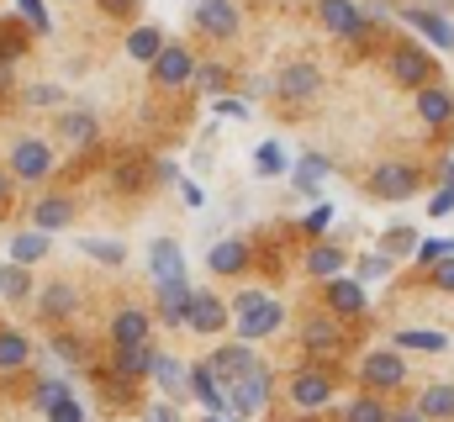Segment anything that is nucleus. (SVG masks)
Instances as JSON below:
<instances>
[{
	"instance_id": "nucleus-20",
	"label": "nucleus",
	"mask_w": 454,
	"mask_h": 422,
	"mask_svg": "<svg viewBox=\"0 0 454 422\" xmlns=\"http://www.w3.org/2000/svg\"><path fill=\"white\" fill-rule=\"evenodd\" d=\"M191 291H196L191 280H159V285H153V296H159V301H153V312H159V322H164V327H185Z\"/></svg>"
},
{
	"instance_id": "nucleus-36",
	"label": "nucleus",
	"mask_w": 454,
	"mask_h": 422,
	"mask_svg": "<svg viewBox=\"0 0 454 422\" xmlns=\"http://www.w3.org/2000/svg\"><path fill=\"white\" fill-rule=\"evenodd\" d=\"M286 169H291V159H286V148H280L275 137H264V143L254 148V175H259V180H280Z\"/></svg>"
},
{
	"instance_id": "nucleus-25",
	"label": "nucleus",
	"mask_w": 454,
	"mask_h": 422,
	"mask_svg": "<svg viewBox=\"0 0 454 422\" xmlns=\"http://www.w3.org/2000/svg\"><path fill=\"white\" fill-rule=\"evenodd\" d=\"M37 312L48 316V322H69V316L80 312V291L69 280H53V285L37 291Z\"/></svg>"
},
{
	"instance_id": "nucleus-57",
	"label": "nucleus",
	"mask_w": 454,
	"mask_h": 422,
	"mask_svg": "<svg viewBox=\"0 0 454 422\" xmlns=\"http://www.w3.org/2000/svg\"><path fill=\"white\" fill-rule=\"evenodd\" d=\"M148 422H180V407H175V402H159V407L148 412Z\"/></svg>"
},
{
	"instance_id": "nucleus-33",
	"label": "nucleus",
	"mask_w": 454,
	"mask_h": 422,
	"mask_svg": "<svg viewBox=\"0 0 454 422\" xmlns=\"http://www.w3.org/2000/svg\"><path fill=\"white\" fill-rule=\"evenodd\" d=\"M191 85H196V90H207V96H227V90H232V69H227L223 59H196Z\"/></svg>"
},
{
	"instance_id": "nucleus-47",
	"label": "nucleus",
	"mask_w": 454,
	"mask_h": 422,
	"mask_svg": "<svg viewBox=\"0 0 454 422\" xmlns=\"http://www.w3.org/2000/svg\"><path fill=\"white\" fill-rule=\"evenodd\" d=\"M21 53H27V32H21L16 21H5V27H0V59H5V64H16Z\"/></svg>"
},
{
	"instance_id": "nucleus-38",
	"label": "nucleus",
	"mask_w": 454,
	"mask_h": 422,
	"mask_svg": "<svg viewBox=\"0 0 454 422\" xmlns=\"http://www.w3.org/2000/svg\"><path fill=\"white\" fill-rule=\"evenodd\" d=\"M32 359V343H27V332H16V327H0V370H21Z\"/></svg>"
},
{
	"instance_id": "nucleus-15",
	"label": "nucleus",
	"mask_w": 454,
	"mask_h": 422,
	"mask_svg": "<svg viewBox=\"0 0 454 422\" xmlns=\"http://www.w3.org/2000/svg\"><path fill=\"white\" fill-rule=\"evenodd\" d=\"M396 16H402V21H407L423 43H434V48H444V53L454 48V21L439 11V5H402Z\"/></svg>"
},
{
	"instance_id": "nucleus-23",
	"label": "nucleus",
	"mask_w": 454,
	"mask_h": 422,
	"mask_svg": "<svg viewBox=\"0 0 454 422\" xmlns=\"http://www.w3.org/2000/svg\"><path fill=\"white\" fill-rule=\"evenodd\" d=\"M153 338L148 343H127V348H112V375L116 380H148V370H153Z\"/></svg>"
},
{
	"instance_id": "nucleus-4",
	"label": "nucleus",
	"mask_w": 454,
	"mask_h": 422,
	"mask_svg": "<svg viewBox=\"0 0 454 422\" xmlns=\"http://www.w3.org/2000/svg\"><path fill=\"white\" fill-rule=\"evenodd\" d=\"M407 380H412V364H407L402 348H370V354L359 359V386L375 391V396H391V391H402Z\"/></svg>"
},
{
	"instance_id": "nucleus-53",
	"label": "nucleus",
	"mask_w": 454,
	"mask_h": 422,
	"mask_svg": "<svg viewBox=\"0 0 454 422\" xmlns=\"http://www.w3.org/2000/svg\"><path fill=\"white\" fill-rule=\"evenodd\" d=\"M428 216H454V185H444V191L428 201Z\"/></svg>"
},
{
	"instance_id": "nucleus-37",
	"label": "nucleus",
	"mask_w": 454,
	"mask_h": 422,
	"mask_svg": "<svg viewBox=\"0 0 454 422\" xmlns=\"http://www.w3.org/2000/svg\"><path fill=\"white\" fill-rule=\"evenodd\" d=\"M375 248H380V254H391V259H412V248H418V227L391 222V227L375 238Z\"/></svg>"
},
{
	"instance_id": "nucleus-22",
	"label": "nucleus",
	"mask_w": 454,
	"mask_h": 422,
	"mask_svg": "<svg viewBox=\"0 0 454 422\" xmlns=\"http://www.w3.org/2000/svg\"><path fill=\"white\" fill-rule=\"evenodd\" d=\"M301 270L312 275V280H333V275H343L348 270V254H343L339 243H328V238H317L307 254H301Z\"/></svg>"
},
{
	"instance_id": "nucleus-26",
	"label": "nucleus",
	"mask_w": 454,
	"mask_h": 422,
	"mask_svg": "<svg viewBox=\"0 0 454 422\" xmlns=\"http://www.w3.org/2000/svg\"><path fill=\"white\" fill-rule=\"evenodd\" d=\"M148 275H153V285H159V280H185V254H180L175 238H159V243L148 248Z\"/></svg>"
},
{
	"instance_id": "nucleus-30",
	"label": "nucleus",
	"mask_w": 454,
	"mask_h": 422,
	"mask_svg": "<svg viewBox=\"0 0 454 422\" xmlns=\"http://www.w3.org/2000/svg\"><path fill=\"white\" fill-rule=\"evenodd\" d=\"M291 169H296V175H291V185H296L301 196H317V185L333 175V159H328V153H301Z\"/></svg>"
},
{
	"instance_id": "nucleus-19",
	"label": "nucleus",
	"mask_w": 454,
	"mask_h": 422,
	"mask_svg": "<svg viewBox=\"0 0 454 422\" xmlns=\"http://www.w3.org/2000/svg\"><path fill=\"white\" fill-rule=\"evenodd\" d=\"M207 364H212L217 386L227 391V386H232V380H238L248 364H259V359H254V343H243V338H238V343H223V348H212V354H207Z\"/></svg>"
},
{
	"instance_id": "nucleus-39",
	"label": "nucleus",
	"mask_w": 454,
	"mask_h": 422,
	"mask_svg": "<svg viewBox=\"0 0 454 422\" xmlns=\"http://www.w3.org/2000/svg\"><path fill=\"white\" fill-rule=\"evenodd\" d=\"M80 254H85V259H96V264H106V270L127 264V248H121L116 238H80Z\"/></svg>"
},
{
	"instance_id": "nucleus-17",
	"label": "nucleus",
	"mask_w": 454,
	"mask_h": 422,
	"mask_svg": "<svg viewBox=\"0 0 454 422\" xmlns=\"http://www.w3.org/2000/svg\"><path fill=\"white\" fill-rule=\"evenodd\" d=\"M248 264H254V248H248L243 238H217V243H212V254H207V270H212V275H223V280L248 275Z\"/></svg>"
},
{
	"instance_id": "nucleus-54",
	"label": "nucleus",
	"mask_w": 454,
	"mask_h": 422,
	"mask_svg": "<svg viewBox=\"0 0 454 422\" xmlns=\"http://www.w3.org/2000/svg\"><path fill=\"white\" fill-rule=\"evenodd\" d=\"M116 185H121V191H143V175H137V164H116Z\"/></svg>"
},
{
	"instance_id": "nucleus-63",
	"label": "nucleus",
	"mask_w": 454,
	"mask_h": 422,
	"mask_svg": "<svg viewBox=\"0 0 454 422\" xmlns=\"http://www.w3.org/2000/svg\"><path fill=\"white\" fill-rule=\"evenodd\" d=\"M207 422H227V418H212V412H207Z\"/></svg>"
},
{
	"instance_id": "nucleus-59",
	"label": "nucleus",
	"mask_w": 454,
	"mask_h": 422,
	"mask_svg": "<svg viewBox=\"0 0 454 422\" xmlns=\"http://www.w3.org/2000/svg\"><path fill=\"white\" fill-rule=\"evenodd\" d=\"M391 422H428L418 407H402V412H391Z\"/></svg>"
},
{
	"instance_id": "nucleus-9",
	"label": "nucleus",
	"mask_w": 454,
	"mask_h": 422,
	"mask_svg": "<svg viewBox=\"0 0 454 422\" xmlns=\"http://www.w3.org/2000/svg\"><path fill=\"white\" fill-rule=\"evenodd\" d=\"M5 169H11V180H21V185H43V180L53 175V148H48L43 137H16Z\"/></svg>"
},
{
	"instance_id": "nucleus-24",
	"label": "nucleus",
	"mask_w": 454,
	"mask_h": 422,
	"mask_svg": "<svg viewBox=\"0 0 454 422\" xmlns=\"http://www.w3.org/2000/svg\"><path fill=\"white\" fill-rule=\"evenodd\" d=\"M153 338V312L143 307H121L112 316V348H127V343H148Z\"/></svg>"
},
{
	"instance_id": "nucleus-29",
	"label": "nucleus",
	"mask_w": 454,
	"mask_h": 422,
	"mask_svg": "<svg viewBox=\"0 0 454 422\" xmlns=\"http://www.w3.org/2000/svg\"><path fill=\"white\" fill-rule=\"evenodd\" d=\"M418 412L428 422H454V380H428L418 391Z\"/></svg>"
},
{
	"instance_id": "nucleus-10",
	"label": "nucleus",
	"mask_w": 454,
	"mask_h": 422,
	"mask_svg": "<svg viewBox=\"0 0 454 422\" xmlns=\"http://www.w3.org/2000/svg\"><path fill=\"white\" fill-rule=\"evenodd\" d=\"M191 74H196V53H191L185 43H164L159 59L148 64V80H153L159 90H185Z\"/></svg>"
},
{
	"instance_id": "nucleus-7",
	"label": "nucleus",
	"mask_w": 454,
	"mask_h": 422,
	"mask_svg": "<svg viewBox=\"0 0 454 422\" xmlns=\"http://www.w3.org/2000/svg\"><path fill=\"white\" fill-rule=\"evenodd\" d=\"M270 85H275V96H280L286 106H307V101H317V96H323V85H328V80H323V69H317L312 59H286V64H280V74H275Z\"/></svg>"
},
{
	"instance_id": "nucleus-18",
	"label": "nucleus",
	"mask_w": 454,
	"mask_h": 422,
	"mask_svg": "<svg viewBox=\"0 0 454 422\" xmlns=\"http://www.w3.org/2000/svg\"><path fill=\"white\" fill-rule=\"evenodd\" d=\"M185 391H191V402H201L212 418H227V391L217 386V375H212V364H207V359L185 370Z\"/></svg>"
},
{
	"instance_id": "nucleus-31",
	"label": "nucleus",
	"mask_w": 454,
	"mask_h": 422,
	"mask_svg": "<svg viewBox=\"0 0 454 422\" xmlns=\"http://www.w3.org/2000/svg\"><path fill=\"white\" fill-rule=\"evenodd\" d=\"M74 222V201L69 196H43L37 207H32V227L37 232H64Z\"/></svg>"
},
{
	"instance_id": "nucleus-35",
	"label": "nucleus",
	"mask_w": 454,
	"mask_h": 422,
	"mask_svg": "<svg viewBox=\"0 0 454 422\" xmlns=\"http://www.w3.org/2000/svg\"><path fill=\"white\" fill-rule=\"evenodd\" d=\"M164 43H169V37H164L159 27H132V32H127V59H137V64H153Z\"/></svg>"
},
{
	"instance_id": "nucleus-28",
	"label": "nucleus",
	"mask_w": 454,
	"mask_h": 422,
	"mask_svg": "<svg viewBox=\"0 0 454 422\" xmlns=\"http://www.w3.org/2000/svg\"><path fill=\"white\" fill-rule=\"evenodd\" d=\"M148 380H153V386H164V396H169V402H191V391H185V364H180L175 354H153Z\"/></svg>"
},
{
	"instance_id": "nucleus-62",
	"label": "nucleus",
	"mask_w": 454,
	"mask_h": 422,
	"mask_svg": "<svg viewBox=\"0 0 454 422\" xmlns=\"http://www.w3.org/2000/svg\"><path fill=\"white\" fill-rule=\"evenodd\" d=\"M5 90H11V64L0 59V96H5Z\"/></svg>"
},
{
	"instance_id": "nucleus-56",
	"label": "nucleus",
	"mask_w": 454,
	"mask_h": 422,
	"mask_svg": "<svg viewBox=\"0 0 454 422\" xmlns=\"http://www.w3.org/2000/svg\"><path fill=\"white\" fill-rule=\"evenodd\" d=\"M153 180H164V185H175V180H180V164H169V159H159V164H153Z\"/></svg>"
},
{
	"instance_id": "nucleus-55",
	"label": "nucleus",
	"mask_w": 454,
	"mask_h": 422,
	"mask_svg": "<svg viewBox=\"0 0 454 422\" xmlns=\"http://www.w3.org/2000/svg\"><path fill=\"white\" fill-rule=\"evenodd\" d=\"M175 185H180V201H185V207H201V201H207L201 185H191V180H175Z\"/></svg>"
},
{
	"instance_id": "nucleus-44",
	"label": "nucleus",
	"mask_w": 454,
	"mask_h": 422,
	"mask_svg": "<svg viewBox=\"0 0 454 422\" xmlns=\"http://www.w3.org/2000/svg\"><path fill=\"white\" fill-rule=\"evenodd\" d=\"M64 396H74V386H69L64 375H48V380H37V391H32L37 412H48V407H53V402H64Z\"/></svg>"
},
{
	"instance_id": "nucleus-6",
	"label": "nucleus",
	"mask_w": 454,
	"mask_h": 422,
	"mask_svg": "<svg viewBox=\"0 0 454 422\" xmlns=\"http://www.w3.org/2000/svg\"><path fill=\"white\" fill-rule=\"evenodd\" d=\"M386 74H391V85H402V90H418V85L439 80V74H434V59H428L418 43H407V37H391V48H386Z\"/></svg>"
},
{
	"instance_id": "nucleus-2",
	"label": "nucleus",
	"mask_w": 454,
	"mask_h": 422,
	"mask_svg": "<svg viewBox=\"0 0 454 422\" xmlns=\"http://www.w3.org/2000/svg\"><path fill=\"white\" fill-rule=\"evenodd\" d=\"M270 391H275V375L264 364H248L232 386H227V422H254L270 407Z\"/></svg>"
},
{
	"instance_id": "nucleus-8",
	"label": "nucleus",
	"mask_w": 454,
	"mask_h": 422,
	"mask_svg": "<svg viewBox=\"0 0 454 422\" xmlns=\"http://www.w3.org/2000/svg\"><path fill=\"white\" fill-rule=\"evenodd\" d=\"M191 21H196V32H207L212 43H238V32H243V5H238V0H196V5H191Z\"/></svg>"
},
{
	"instance_id": "nucleus-16",
	"label": "nucleus",
	"mask_w": 454,
	"mask_h": 422,
	"mask_svg": "<svg viewBox=\"0 0 454 422\" xmlns=\"http://www.w3.org/2000/svg\"><path fill=\"white\" fill-rule=\"evenodd\" d=\"M227 322V301L217 296V291H191V307H185V327L196 332V338H217Z\"/></svg>"
},
{
	"instance_id": "nucleus-49",
	"label": "nucleus",
	"mask_w": 454,
	"mask_h": 422,
	"mask_svg": "<svg viewBox=\"0 0 454 422\" xmlns=\"http://www.w3.org/2000/svg\"><path fill=\"white\" fill-rule=\"evenodd\" d=\"M43 418H48V422H85V407H80L74 396H64V402H53Z\"/></svg>"
},
{
	"instance_id": "nucleus-3",
	"label": "nucleus",
	"mask_w": 454,
	"mask_h": 422,
	"mask_svg": "<svg viewBox=\"0 0 454 422\" xmlns=\"http://www.w3.org/2000/svg\"><path fill=\"white\" fill-rule=\"evenodd\" d=\"M418 185H423V169H418L412 159H380V164L364 175V191H370L375 201H412Z\"/></svg>"
},
{
	"instance_id": "nucleus-41",
	"label": "nucleus",
	"mask_w": 454,
	"mask_h": 422,
	"mask_svg": "<svg viewBox=\"0 0 454 422\" xmlns=\"http://www.w3.org/2000/svg\"><path fill=\"white\" fill-rule=\"evenodd\" d=\"M391 270H396V259L375 248V254H359V264H354V280H359V285H375V280H386Z\"/></svg>"
},
{
	"instance_id": "nucleus-42",
	"label": "nucleus",
	"mask_w": 454,
	"mask_h": 422,
	"mask_svg": "<svg viewBox=\"0 0 454 422\" xmlns=\"http://www.w3.org/2000/svg\"><path fill=\"white\" fill-rule=\"evenodd\" d=\"M450 254H454V238H418V248H412V264L428 275V270H434L439 259H450Z\"/></svg>"
},
{
	"instance_id": "nucleus-40",
	"label": "nucleus",
	"mask_w": 454,
	"mask_h": 422,
	"mask_svg": "<svg viewBox=\"0 0 454 422\" xmlns=\"http://www.w3.org/2000/svg\"><path fill=\"white\" fill-rule=\"evenodd\" d=\"M0 296L5 301H27L32 296V270L27 264H0Z\"/></svg>"
},
{
	"instance_id": "nucleus-52",
	"label": "nucleus",
	"mask_w": 454,
	"mask_h": 422,
	"mask_svg": "<svg viewBox=\"0 0 454 422\" xmlns=\"http://www.w3.org/2000/svg\"><path fill=\"white\" fill-rule=\"evenodd\" d=\"M217 116H227V121H248V101H232V96H217Z\"/></svg>"
},
{
	"instance_id": "nucleus-58",
	"label": "nucleus",
	"mask_w": 454,
	"mask_h": 422,
	"mask_svg": "<svg viewBox=\"0 0 454 422\" xmlns=\"http://www.w3.org/2000/svg\"><path fill=\"white\" fill-rule=\"evenodd\" d=\"M101 11H106V16H132L137 0H101Z\"/></svg>"
},
{
	"instance_id": "nucleus-45",
	"label": "nucleus",
	"mask_w": 454,
	"mask_h": 422,
	"mask_svg": "<svg viewBox=\"0 0 454 422\" xmlns=\"http://www.w3.org/2000/svg\"><path fill=\"white\" fill-rule=\"evenodd\" d=\"M21 101H27V106H53V111H64V85H48V80H37V85H27V90H21Z\"/></svg>"
},
{
	"instance_id": "nucleus-13",
	"label": "nucleus",
	"mask_w": 454,
	"mask_h": 422,
	"mask_svg": "<svg viewBox=\"0 0 454 422\" xmlns=\"http://www.w3.org/2000/svg\"><path fill=\"white\" fill-rule=\"evenodd\" d=\"M286 327V301H275V296H264L259 307H248L243 316H232V332L243 338V343H264V338H275Z\"/></svg>"
},
{
	"instance_id": "nucleus-21",
	"label": "nucleus",
	"mask_w": 454,
	"mask_h": 422,
	"mask_svg": "<svg viewBox=\"0 0 454 422\" xmlns=\"http://www.w3.org/2000/svg\"><path fill=\"white\" fill-rule=\"evenodd\" d=\"M59 137L74 143V148H90V143L101 137V116H96L90 106H64V111H59Z\"/></svg>"
},
{
	"instance_id": "nucleus-60",
	"label": "nucleus",
	"mask_w": 454,
	"mask_h": 422,
	"mask_svg": "<svg viewBox=\"0 0 454 422\" xmlns=\"http://www.w3.org/2000/svg\"><path fill=\"white\" fill-rule=\"evenodd\" d=\"M11 207V169H0V211Z\"/></svg>"
},
{
	"instance_id": "nucleus-43",
	"label": "nucleus",
	"mask_w": 454,
	"mask_h": 422,
	"mask_svg": "<svg viewBox=\"0 0 454 422\" xmlns=\"http://www.w3.org/2000/svg\"><path fill=\"white\" fill-rule=\"evenodd\" d=\"M333 216H339V211H333V201H317V207L301 216V232L317 243V238H328V232H333Z\"/></svg>"
},
{
	"instance_id": "nucleus-51",
	"label": "nucleus",
	"mask_w": 454,
	"mask_h": 422,
	"mask_svg": "<svg viewBox=\"0 0 454 422\" xmlns=\"http://www.w3.org/2000/svg\"><path fill=\"white\" fill-rule=\"evenodd\" d=\"M53 354H59L64 364H85V343H74L69 332H59V338H53Z\"/></svg>"
},
{
	"instance_id": "nucleus-50",
	"label": "nucleus",
	"mask_w": 454,
	"mask_h": 422,
	"mask_svg": "<svg viewBox=\"0 0 454 422\" xmlns=\"http://www.w3.org/2000/svg\"><path fill=\"white\" fill-rule=\"evenodd\" d=\"M270 291H259V285H248V291H238V296H227V316H243L248 307H259Z\"/></svg>"
},
{
	"instance_id": "nucleus-34",
	"label": "nucleus",
	"mask_w": 454,
	"mask_h": 422,
	"mask_svg": "<svg viewBox=\"0 0 454 422\" xmlns=\"http://www.w3.org/2000/svg\"><path fill=\"white\" fill-rule=\"evenodd\" d=\"M339 422H391V407H386V396L359 391V396H354V402L339 412Z\"/></svg>"
},
{
	"instance_id": "nucleus-32",
	"label": "nucleus",
	"mask_w": 454,
	"mask_h": 422,
	"mask_svg": "<svg viewBox=\"0 0 454 422\" xmlns=\"http://www.w3.org/2000/svg\"><path fill=\"white\" fill-rule=\"evenodd\" d=\"M48 248H53V232H37V227H27V232H16L11 238V264H43L48 259Z\"/></svg>"
},
{
	"instance_id": "nucleus-48",
	"label": "nucleus",
	"mask_w": 454,
	"mask_h": 422,
	"mask_svg": "<svg viewBox=\"0 0 454 422\" xmlns=\"http://www.w3.org/2000/svg\"><path fill=\"white\" fill-rule=\"evenodd\" d=\"M428 285H434L439 296H454V254H450V259H439V264L428 270Z\"/></svg>"
},
{
	"instance_id": "nucleus-46",
	"label": "nucleus",
	"mask_w": 454,
	"mask_h": 422,
	"mask_svg": "<svg viewBox=\"0 0 454 422\" xmlns=\"http://www.w3.org/2000/svg\"><path fill=\"white\" fill-rule=\"evenodd\" d=\"M16 11L27 16V27H32L37 37H48V32H53V16H48V5H43V0H16Z\"/></svg>"
},
{
	"instance_id": "nucleus-11",
	"label": "nucleus",
	"mask_w": 454,
	"mask_h": 422,
	"mask_svg": "<svg viewBox=\"0 0 454 422\" xmlns=\"http://www.w3.org/2000/svg\"><path fill=\"white\" fill-rule=\"evenodd\" d=\"M412 111H418V127H428V132H450L454 127V90L450 85H439V80H428V85L412 90Z\"/></svg>"
},
{
	"instance_id": "nucleus-14",
	"label": "nucleus",
	"mask_w": 454,
	"mask_h": 422,
	"mask_svg": "<svg viewBox=\"0 0 454 422\" xmlns=\"http://www.w3.org/2000/svg\"><path fill=\"white\" fill-rule=\"evenodd\" d=\"M323 307L339 316V322L364 316V307H370V285H359L354 275H333V280H323Z\"/></svg>"
},
{
	"instance_id": "nucleus-5",
	"label": "nucleus",
	"mask_w": 454,
	"mask_h": 422,
	"mask_svg": "<svg viewBox=\"0 0 454 422\" xmlns=\"http://www.w3.org/2000/svg\"><path fill=\"white\" fill-rule=\"evenodd\" d=\"M286 396H291V407H296V412H323V407H333V396H339V380H333V370H323V364H307V370H291V380H286Z\"/></svg>"
},
{
	"instance_id": "nucleus-1",
	"label": "nucleus",
	"mask_w": 454,
	"mask_h": 422,
	"mask_svg": "<svg viewBox=\"0 0 454 422\" xmlns=\"http://www.w3.org/2000/svg\"><path fill=\"white\" fill-rule=\"evenodd\" d=\"M317 21L333 43H348V48H364L380 27L359 11V0H317Z\"/></svg>"
},
{
	"instance_id": "nucleus-61",
	"label": "nucleus",
	"mask_w": 454,
	"mask_h": 422,
	"mask_svg": "<svg viewBox=\"0 0 454 422\" xmlns=\"http://www.w3.org/2000/svg\"><path fill=\"white\" fill-rule=\"evenodd\" d=\"M439 180H444V185H454V159H444V164H439Z\"/></svg>"
},
{
	"instance_id": "nucleus-27",
	"label": "nucleus",
	"mask_w": 454,
	"mask_h": 422,
	"mask_svg": "<svg viewBox=\"0 0 454 422\" xmlns=\"http://www.w3.org/2000/svg\"><path fill=\"white\" fill-rule=\"evenodd\" d=\"M391 348H402V354H450V332H439V327H396L391 332Z\"/></svg>"
},
{
	"instance_id": "nucleus-12",
	"label": "nucleus",
	"mask_w": 454,
	"mask_h": 422,
	"mask_svg": "<svg viewBox=\"0 0 454 422\" xmlns=\"http://www.w3.org/2000/svg\"><path fill=\"white\" fill-rule=\"evenodd\" d=\"M343 343H348V338H343V322L328 312V307H323V312H312L307 322H301V348H307L312 359H339Z\"/></svg>"
}]
</instances>
